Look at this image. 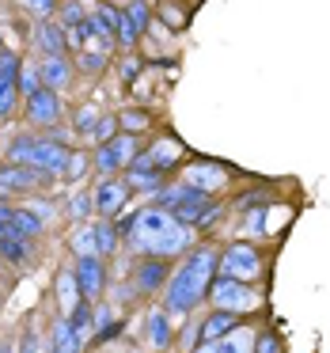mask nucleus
<instances>
[{"label": "nucleus", "instance_id": "16", "mask_svg": "<svg viewBox=\"0 0 330 353\" xmlns=\"http://www.w3.org/2000/svg\"><path fill=\"white\" fill-rule=\"evenodd\" d=\"M39 42H42V50H46L50 57H61V50H65V27H54V23L39 27Z\"/></svg>", "mask_w": 330, "mask_h": 353}, {"label": "nucleus", "instance_id": "37", "mask_svg": "<svg viewBox=\"0 0 330 353\" xmlns=\"http://www.w3.org/2000/svg\"><path fill=\"white\" fill-rule=\"evenodd\" d=\"M0 353H12V350H8V345H0Z\"/></svg>", "mask_w": 330, "mask_h": 353}, {"label": "nucleus", "instance_id": "7", "mask_svg": "<svg viewBox=\"0 0 330 353\" xmlns=\"http://www.w3.org/2000/svg\"><path fill=\"white\" fill-rule=\"evenodd\" d=\"M27 118L39 122V125H54L57 118H61V99H57V92H50V88L34 92L31 99H27Z\"/></svg>", "mask_w": 330, "mask_h": 353}, {"label": "nucleus", "instance_id": "31", "mask_svg": "<svg viewBox=\"0 0 330 353\" xmlns=\"http://www.w3.org/2000/svg\"><path fill=\"white\" fill-rule=\"evenodd\" d=\"M80 65H84L87 72H99L103 69V57L99 54H84V57H80Z\"/></svg>", "mask_w": 330, "mask_h": 353}, {"label": "nucleus", "instance_id": "19", "mask_svg": "<svg viewBox=\"0 0 330 353\" xmlns=\"http://www.w3.org/2000/svg\"><path fill=\"white\" fill-rule=\"evenodd\" d=\"M42 232V216L39 213H27V209H16V236L34 239Z\"/></svg>", "mask_w": 330, "mask_h": 353}, {"label": "nucleus", "instance_id": "5", "mask_svg": "<svg viewBox=\"0 0 330 353\" xmlns=\"http://www.w3.org/2000/svg\"><path fill=\"white\" fill-rule=\"evenodd\" d=\"M133 148H137V141H133V133H118L114 141H107V145L95 152V163H99L103 171H118V168H130L133 163Z\"/></svg>", "mask_w": 330, "mask_h": 353}, {"label": "nucleus", "instance_id": "12", "mask_svg": "<svg viewBox=\"0 0 330 353\" xmlns=\"http://www.w3.org/2000/svg\"><path fill=\"white\" fill-rule=\"evenodd\" d=\"M39 77H42V88H50V92H54V88H65L69 84V61H65V57H46Z\"/></svg>", "mask_w": 330, "mask_h": 353}, {"label": "nucleus", "instance_id": "2", "mask_svg": "<svg viewBox=\"0 0 330 353\" xmlns=\"http://www.w3.org/2000/svg\"><path fill=\"white\" fill-rule=\"evenodd\" d=\"M133 243H137V251L152 254V259H167V254L186 251L190 232H186V224H178L167 209H145V213L133 221Z\"/></svg>", "mask_w": 330, "mask_h": 353}, {"label": "nucleus", "instance_id": "3", "mask_svg": "<svg viewBox=\"0 0 330 353\" xmlns=\"http://www.w3.org/2000/svg\"><path fill=\"white\" fill-rule=\"evenodd\" d=\"M216 270H220V277H236V281H243V277L262 274V254L254 251L251 243H231L228 254L216 262Z\"/></svg>", "mask_w": 330, "mask_h": 353}, {"label": "nucleus", "instance_id": "9", "mask_svg": "<svg viewBox=\"0 0 330 353\" xmlns=\"http://www.w3.org/2000/svg\"><path fill=\"white\" fill-rule=\"evenodd\" d=\"M125 198H130V183H118V179H107V183L95 190V209H103L107 216L122 213Z\"/></svg>", "mask_w": 330, "mask_h": 353}, {"label": "nucleus", "instance_id": "6", "mask_svg": "<svg viewBox=\"0 0 330 353\" xmlns=\"http://www.w3.org/2000/svg\"><path fill=\"white\" fill-rule=\"evenodd\" d=\"M76 285H80V296L84 300H95L103 292V262L99 254H84V259H76Z\"/></svg>", "mask_w": 330, "mask_h": 353}, {"label": "nucleus", "instance_id": "10", "mask_svg": "<svg viewBox=\"0 0 330 353\" xmlns=\"http://www.w3.org/2000/svg\"><path fill=\"white\" fill-rule=\"evenodd\" d=\"M163 281H167V262H163V259H145V262L137 266V289H141V292L160 289Z\"/></svg>", "mask_w": 330, "mask_h": 353}, {"label": "nucleus", "instance_id": "30", "mask_svg": "<svg viewBox=\"0 0 330 353\" xmlns=\"http://www.w3.org/2000/svg\"><path fill=\"white\" fill-rule=\"evenodd\" d=\"M258 353H281V345H277V338L269 334V330L258 338Z\"/></svg>", "mask_w": 330, "mask_h": 353}, {"label": "nucleus", "instance_id": "8", "mask_svg": "<svg viewBox=\"0 0 330 353\" xmlns=\"http://www.w3.org/2000/svg\"><path fill=\"white\" fill-rule=\"evenodd\" d=\"M46 183V171L27 168V163H12V168H0V190H31V186Z\"/></svg>", "mask_w": 330, "mask_h": 353}, {"label": "nucleus", "instance_id": "33", "mask_svg": "<svg viewBox=\"0 0 330 353\" xmlns=\"http://www.w3.org/2000/svg\"><path fill=\"white\" fill-rule=\"evenodd\" d=\"M27 4H31L39 16H50V12H54V0H27Z\"/></svg>", "mask_w": 330, "mask_h": 353}, {"label": "nucleus", "instance_id": "23", "mask_svg": "<svg viewBox=\"0 0 330 353\" xmlns=\"http://www.w3.org/2000/svg\"><path fill=\"white\" fill-rule=\"evenodd\" d=\"M118 39H122V46H133V42H137V27L130 23V16H125V12H118Z\"/></svg>", "mask_w": 330, "mask_h": 353}, {"label": "nucleus", "instance_id": "17", "mask_svg": "<svg viewBox=\"0 0 330 353\" xmlns=\"http://www.w3.org/2000/svg\"><path fill=\"white\" fill-rule=\"evenodd\" d=\"M118 247V228L110 221H99L95 224V254H110Z\"/></svg>", "mask_w": 330, "mask_h": 353}, {"label": "nucleus", "instance_id": "34", "mask_svg": "<svg viewBox=\"0 0 330 353\" xmlns=\"http://www.w3.org/2000/svg\"><path fill=\"white\" fill-rule=\"evenodd\" d=\"M19 353H42V350H39V338H34V334H23V345H19Z\"/></svg>", "mask_w": 330, "mask_h": 353}, {"label": "nucleus", "instance_id": "1", "mask_svg": "<svg viewBox=\"0 0 330 353\" xmlns=\"http://www.w3.org/2000/svg\"><path fill=\"white\" fill-rule=\"evenodd\" d=\"M213 270H216V254L209 247H198L183 266L171 274L167 281V312L171 315H186L190 307L201 304L209 281H213Z\"/></svg>", "mask_w": 330, "mask_h": 353}, {"label": "nucleus", "instance_id": "25", "mask_svg": "<svg viewBox=\"0 0 330 353\" xmlns=\"http://www.w3.org/2000/svg\"><path fill=\"white\" fill-rule=\"evenodd\" d=\"M145 125H148L145 110H130V114H122V130L125 133H137V130H145Z\"/></svg>", "mask_w": 330, "mask_h": 353}, {"label": "nucleus", "instance_id": "26", "mask_svg": "<svg viewBox=\"0 0 330 353\" xmlns=\"http://www.w3.org/2000/svg\"><path fill=\"white\" fill-rule=\"evenodd\" d=\"M12 99H16V84L0 80V114H12Z\"/></svg>", "mask_w": 330, "mask_h": 353}, {"label": "nucleus", "instance_id": "28", "mask_svg": "<svg viewBox=\"0 0 330 353\" xmlns=\"http://www.w3.org/2000/svg\"><path fill=\"white\" fill-rule=\"evenodd\" d=\"M80 23H84V8H80V4H69V8L61 12V27L69 31V27H80Z\"/></svg>", "mask_w": 330, "mask_h": 353}, {"label": "nucleus", "instance_id": "20", "mask_svg": "<svg viewBox=\"0 0 330 353\" xmlns=\"http://www.w3.org/2000/svg\"><path fill=\"white\" fill-rule=\"evenodd\" d=\"M16 92H23L27 99H31L34 92H42V77H39V69H19V77H16Z\"/></svg>", "mask_w": 330, "mask_h": 353}, {"label": "nucleus", "instance_id": "24", "mask_svg": "<svg viewBox=\"0 0 330 353\" xmlns=\"http://www.w3.org/2000/svg\"><path fill=\"white\" fill-rule=\"evenodd\" d=\"M125 16H130V23L137 27V34L148 31V8H145V0H133V8L125 12Z\"/></svg>", "mask_w": 330, "mask_h": 353}, {"label": "nucleus", "instance_id": "29", "mask_svg": "<svg viewBox=\"0 0 330 353\" xmlns=\"http://www.w3.org/2000/svg\"><path fill=\"white\" fill-rule=\"evenodd\" d=\"M95 125H99V118H95V110H80V118H76V130L80 133H95Z\"/></svg>", "mask_w": 330, "mask_h": 353}, {"label": "nucleus", "instance_id": "32", "mask_svg": "<svg viewBox=\"0 0 330 353\" xmlns=\"http://www.w3.org/2000/svg\"><path fill=\"white\" fill-rule=\"evenodd\" d=\"M87 205H92V198H87V194H80V198L72 201V216H87Z\"/></svg>", "mask_w": 330, "mask_h": 353}, {"label": "nucleus", "instance_id": "36", "mask_svg": "<svg viewBox=\"0 0 330 353\" xmlns=\"http://www.w3.org/2000/svg\"><path fill=\"white\" fill-rule=\"evenodd\" d=\"M198 353H220V342H201Z\"/></svg>", "mask_w": 330, "mask_h": 353}, {"label": "nucleus", "instance_id": "27", "mask_svg": "<svg viewBox=\"0 0 330 353\" xmlns=\"http://www.w3.org/2000/svg\"><path fill=\"white\" fill-rule=\"evenodd\" d=\"M130 183L137 190H156V171H130Z\"/></svg>", "mask_w": 330, "mask_h": 353}, {"label": "nucleus", "instance_id": "22", "mask_svg": "<svg viewBox=\"0 0 330 353\" xmlns=\"http://www.w3.org/2000/svg\"><path fill=\"white\" fill-rule=\"evenodd\" d=\"M72 247H76L80 259H84V254H95V228H80L76 239H72Z\"/></svg>", "mask_w": 330, "mask_h": 353}, {"label": "nucleus", "instance_id": "35", "mask_svg": "<svg viewBox=\"0 0 330 353\" xmlns=\"http://www.w3.org/2000/svg\"><path fill=\"white\" fill-rule=\"evenodd\" d=\"M110 130H114V118H103V122L95 125V137H107Z\"/></svg>", "mask_w": 330, "mask_h": 353}, {"label": "nucleus", "instance_id": "15", "mask_svg": "<svg viewBox=\"0 0 330 353\" xmlns=\"http://www.w3.org/2000/svg\"><path fill=\"white\" fill-rule=\"evenodd\" d=\"M148 342H152L156 350H163V345L171 342V323H167V312H148Z\"/></svg>", "mask_w": 330, "mask_h": 353}, {"label": "nucleus", "instance_id": "4", "mask_svg": "<svg viewBox=\"0 0 330 353\" xmlns=\"http://www.w3.org/2000/svg\"><path fill=\"white\" fill-rule=\"evenodd\" d=\"M254 292L247 289L243 281H236V277H220V281L213 285V304L220 307V312H247V307H254Z\"/></svg>", "mask_w": 330, "mask_h": 353}, {"label": "nucleus", "instance_id": "13", "mask_svg": "<svg viewBox=\"0 0 330 353\" xmlns=\"http://www.w3.org/2000/svg\"><path fill=\"white\" fill-rule=\"evenodd\" d=\"M228 330H236V312H216L205 319V327H201V338L205 342H216V338H224Z\"/></svg>", "mask_w": 330, "mask_h": 353}, {"label": "nucleus", "instance_id": "11", "mask_svg": "<svg viewBox=\"0 0 330 353\" xmlns=\"http://www.w3.org/2000/svg\"><path fill=\"white\" fill-rule=\"evenodd\" d=\"M183 183L194 186V190H201V194H209V190H216V186H224V168H209V163H201V168L186 171Z\"/></svg>", "mask_w": 330, "mask_h": 353}, {"label": "nucleus", "instance_id": "18", "mask_svg": "<svg viewBox=\"0 0 330 353\" xmlns=\"http://www.w3.org/2000/svg\"><path fill=\"white\" fill-rule=\"evenodd\" d=\"M27 247H31V239H23V236H0V254L12 262H23Z\"/></svg>", "mask_w": 330, "mask_h": 353}, {"label": "nucleus", "instance_id": "14", "mask_svg": "<svg viewBox=\"0 0 330 353\" xmlns=\"http://www.w3.org/2000/svg\"><path fill=\"white\" fill-rule=\"evenodd\" d=\"M57 296H61V312L65 315H72L80 307V285H76V277H72V274L57 277Z\"/></svg>", "mask_w": 330, "mask_h": 353}, {"label": "nucleus", "instance_id": "21", "mask_svg": "<svg viewBox=\"0 0 330 353\" xmlns=\"http://www.w3.org/2000/svg\"><path fill=\"white\" fill-rule=\"evenodd\" d=\"M178 160V145H171V141H163L160 148H152V163L156 168H167V163Z\"/></svg>", "mask_w": 330, "mask_h": 353}, {"label": "nucleus", "instance_id": "38", "mask_svg": "<svg viewBox=\"0 0 330 353\" xmlns=\"http://www.w3.org/2000/svg\"><path fill=\"white\" fill-rule=\"evenodd\" d=\"M54 353H69V350H54Z\"/></svg>", "mask_w": 330, "mask_h": 353}]
</instances>
